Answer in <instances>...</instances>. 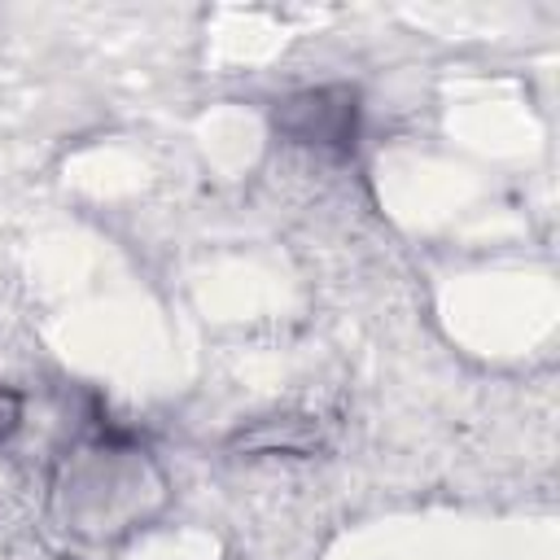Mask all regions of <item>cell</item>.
Returning <instances> with one entry per match:
<instances>
[{
	"instance_id": "obj_1",
	"label": "cell",
	"mask_w": 560,
	"mask_h": 560,
	"mask_svg": "<svg viewBox=\"0 0 560 560\" xmlns=\"http://www.w3.org/2000/svg\"><path fill=\"white\" fill-rule=\"evenodd\" d=\"M332 92H315V96H302L293 101V118H306L298 122V131L311 140H341L346 131L354 136V96H341V105H328Z\"/></svg>"
},
{
	"instance_id": "obj_2",
	"label": "cell",
	"mask_w": 560,
	"mask_h": 560,
	"mask_svg": "<svg viewBox=\"0 0 560 560\" xmlns=\"http://www.w3.org/2000/svg\"><path fill=\"white\" fill-rule=\"evenodd\" d=\"M18 416H22V402H18V394L0 389V433H9V429L18 424Z\"/></svg>"
}]
</instances>
